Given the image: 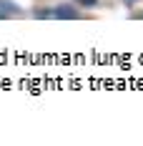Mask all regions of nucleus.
I'll use <instances>...</instances> for the list:
<instances>
[{
    "label": "nucleus",
    "instance_id": "nucleus-3",
    "mask_svg": "<svg viewBox=\"0 0 143 146\" xmlns=\"http://www.w3.org/2000/svg\"><path fill=\"white\" fill-rule=\"evenodd\" d=\"M126 3H138V0H126Z\"/></svg>",
    "mask_w": 143,
    "mask_h": 146
},
{
    "label": "nucleus",
    "instance_id": "nucleus-2",
    "mask_svg": "<svg viewBox=\"0 0 143 146\" xmlns=\"http://www.w3.org/2000/svg\"><path fill=\"white\" fill-rule=\"evenodd\" d=\"M78 5H83V8H96L98 5V0H75Z\"/></svg>",
    "mask_w": 143,
    "mask_h": 146
},
{
    "label": "nucleus",
    "instance_id": "nucleus-1",
    "mask_svg": "<svg viewBox=\"0 0 143 146\" xmlns=\"http://www.w3.org/2000/svg\"><path fill=\"white\" fill-rule=\"evenodd\" d=\"M50 18H55V20H78L83 15L78 13L73 5H58L55 10H50Z\"/></svg>",
    "mask_w": 143,
    "mask_h": 146
}]
</instances>
